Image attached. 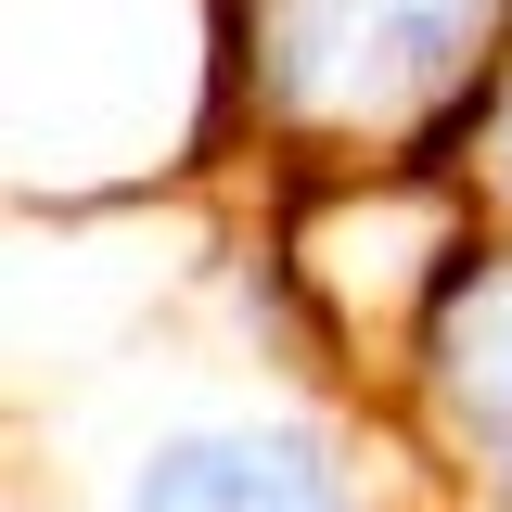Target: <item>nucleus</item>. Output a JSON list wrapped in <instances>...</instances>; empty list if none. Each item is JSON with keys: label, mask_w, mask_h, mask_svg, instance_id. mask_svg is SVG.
<instances>
[{"label": "nucleus", "mask_w": 512, "mask_h": 512, "mask_svg": "<svg viewBox=\"0 0 512 512\" xmlns=\"http://www.w3.org/2000/svg\"><path fill=\"white\" fill-rule=\"evenodd\" d=\"M231 154L256 180H474L512 90V0H218Z\"/></svg>", "instance_id": "obj_1"}, {"label": "nucleus", "mask_w": 512, "mask_h": 512, "mask_svg": "<svg viewBox=\"0 0 512 512\" xmlns=\"http://www.w3.org/2000/svg\"><path fill=\"white\" fill-rule=\"evenodd\" d=\"M90 512H423V487L359 397H205L141 423Z\"/></svg>", "instance_id": "obj_2"}, {"label": "nucleus", "mask_w": 512, "mask_h": 512, "mask_svg": "<svg viewBox=\"0 0 512 512\" xmlns=\"http://www.w3.org/2000/svg\"><path fill=\"white\" fill-rule=\"evenodd\" d=\"M384 436L423 512H512V231L487 218L448 256L436 308L384 372Z\"/></svg>", "instance_id": "obj_3"}, {"label": "nucleus", "mask_w": 512, "mask_h": 512, "mask_svg": "<svg viewBox=\"0 0 512 512\" xmlns=\"http://www.w3.org/2000/svg\"><path fill=\"white\" fill-rule=\"evenodd\" d=\"M474 205L512 231V90H500V116H487V141H474Z\"/></svg>", "instance_id": "obj_4"}]
</instances>
